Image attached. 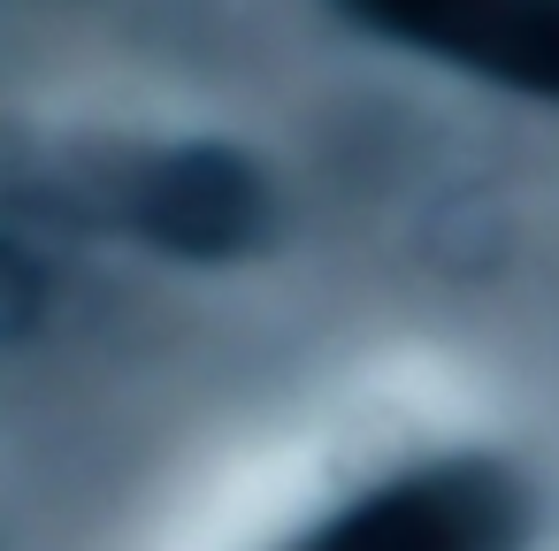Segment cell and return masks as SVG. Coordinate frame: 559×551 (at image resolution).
<instances>
[{
  "label": "cell",
  "instance_id": "cell-1",
  "mask_svg": "<svg viewBox=\"0 0 559 551\" xmlns=\"http://www.w3.org/2000/svg\"><path fill=\"white\" fill-rule=\"evenodd\" d=\"M536 498L506 459H429L337 505L292 551H528Z\"/></svg>",
  "mask_w": 559,
  "mask_h": 551
},
{
  "label": "cell",
  "instance_id": "cell-2",
  "mask_svg": "<svg viewBox=\"0 0 559 551\" xmlns=\"http://www.w3.org/2000/svg\"><path fill=\"white\" fill-rule=\"evenodd\" d=\"M116 215L139 245L169 261H246L269 238V177L238 146H169L116 184Z\"/></svg>",
  "mask_w": 559,
  "mask_h": 551
},
{
  "label": "cell",
  "instance_id": "cell-3",
  "mask_svg": "<svg viewBox=\"0 0 559 551\" xmlns=\"http://www.w3.org/2000/svg\"><path fill=\"white\" fill-rule=\"evenodd\" d=\"M376 47H414L467 77L559 108V9H444V16H345Z\"/></svg>",
  "mask_w": 559,
  "mask_h": 551
},
{
  "label": "cell",
  "instance_id": "cell-4",
  "mask_svg": "<svg viewBox=\"0 0 559 551\" xmlns=\"http://www.w3.org/2000/svg\"><path fill=\"white\" fill-rule=\"evenodd\" d=\"M55 307V276H47V253L16 230H0V345H24Z\"/></svg>",
  "mask_w": 559,
  "mask_h": 551
}]
</instances>
